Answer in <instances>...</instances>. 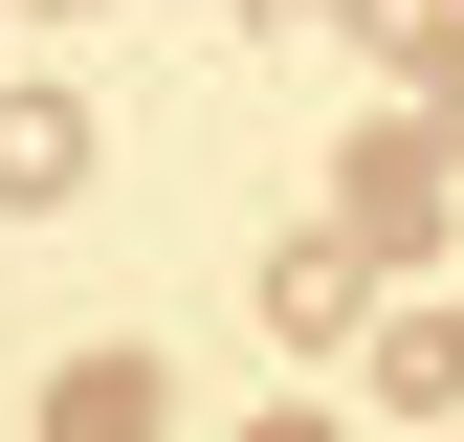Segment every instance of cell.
I'll use <instances>...</instances> for the list:
<instances>
[{"instance_id": "277c9868", "label": "cell", "mask_w": 464, "mask_h": 442, "mask_svg": "<svg viewBox=\"0 0 464 442\" xmlns=\"http://www.w3.org/2000/svg\"><path fill=\"white\" fill-rule=\"evenodd\" d=\"M266 442H332V420H266Z\"/></svg>"}, {"instance_id": "6da1fadb", "label": "cell", "mask_w": 464, "mask_h": 442, "mask_svg": "<svg viewBox=\"0 0 464 442\" xmlns=\"http://www.w3.org/2000/svg\"><path fill=\"white\" fill-rule=\"evenodd\" d=\"M332 178H354V244H442V133H420V110H376Z\"/></svg>"}, {"instance_id": "7a4b0ae2", "label": "cell", "mask_w": 464, "mask_h": 442, "mask_svg": "<svg viewBox=\"0 0 464 442\" xmlns=\"http://www.w3.org/2000/svg\"><path fill=\"white\" fill-rule=\"evenodd\" d=\"M0 199H23V221L89 199V110H67V89H0Z\"/></svg>"}, {"instance_id": "3957f363", "label": "cell", "mask_w": 464, "mask_h": 442, "mask_svg": "<svg viewBox=\"0 0 464 442\" xmlns=\"http://www.w3.org/2000/svg\"><path fill=\"white\" fill-rule=\"evenodd\" d=\"M376 399H464V310H376Z\"/></svg>"}]
</instances>
